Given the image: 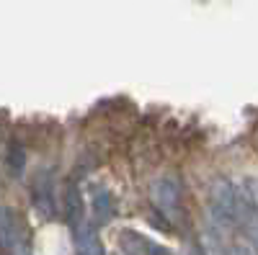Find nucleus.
Masks as SVG:
<instances>
[{
	"mask_svg": "<svg viewBox=\"0 0 258 255\" xmlns=\"http://www.w3.org/2000/svg\"><path fill=\"white\" fill-rule=\"evenodd\" d=\"M240 214H243V201L235 186L225 178H217L209 188V217L214 227L230 229L240 222Z\"/></svg>",
	"mask_w": 258,
	"mask_h": 255,
	"instance_id": "1",
	"label": "nucleus"
},
{
	"mask_svg": "<svg viewBox=\"0 0 258 255\" xmlns=\"http://www.w3.org/2000/svg\"><path fill=\"white\" fill-rule=\"evenodd\" d=\"M150 201L165 219H178L181 214V183L176 176H158L150 186Z\"/></svg>",
	"mask_w": 258,
	"mask_h": 255,
	"instance_id": "2",
	"label": "nucleus"
},
{
	"mask_svg": "<svg viewBox=\"0 0 258 255\" xmlns=\"http://www.w3.org/2000/svg\"><path fill=\"white\" fill-rule=\"evenodd\" d=\"M73 227V240H75V252L78 255H106L103 252V245H101V237H98V229L93 222L88 219H80Z\"/></svg>",
	"mask_w": 258,
	"mask_h": 255,
	"instance_id": "3",
	"label": "nucleus"
},
{
	"mask_svg": "<svg viewBox=\"0 0 258 255\" xmlns=\"http://www.w3.org/2000/svg\"><path fill=\"white\" fill-rule=\"evenodd\" d=\"M91 211L96 224H106L111 222L116 214V201L111 196V191L106 186H91Z\"/></svg>",
	"mask_w": 258,
	"mask_h": 255,
	"instance_id": "4",
	"label": "nucleus"
},
{
	"mask_svg": "<svg viewBox=\"0 0 258 255\" xmlns=\"http://www.w3.org/2000/svg\"><path fill=\"white\" fill-rule=\"evenodd\" d=\"M119 245H121V250L126 255H147L153 240H147L145 235H140V232H135V229H121Z\"/></svg>",
	"mask_w": 258,
	"mask_h": 255,
	"instance_id": "5",
	"label": "nucleus"
},
{
	"mask_svg": "<svg viewBox=\"0 0 258 255\" xmlns=\"http://www.w3.org/2000/svg\"><path fill=\"white\" fill-rule=\"evenodd\" d=\"M199 250L202 255H227V247L222 245L220 232H214V229H207L199 237Z\"/></svg>",
	"mask_w": 258,
	"mask_h": 255,
	"instance_id": "6",
	"label": "nucleus"
},
{
	"mask_svg": "<svg viewBox=\"0 0 258 255\" xmlns=\"http://www.w3.org/2000/svg\"><path fill=\"white\" fill-rule=\"evenodd\" d=\"M235 191H238V196H240L243 206L258 209V178H245Z\"/></svg>",
	"mask_w": 258,
	"mask_h": 255,
	"instance_id": "7",
	"label": "nucleus"
},
{
	"mask_svg": "<svg viewBox=\"0 0 258 255\" xmlns=\"http://www.w3.org/2000/svg\"><path fill=\"white\" fill-rule=\"evenodd\" d=\"M6 252H8V255H31V247H29V242H26V235H24V232H21V235H18L13 242L6 245Z\"/></svg>",
	"mask_w": 258,
	"mask_h": 255,
	"instance_id": "8",
	"label": "nucleus"
},
{
	"mask_svg": "<svg viewBox=\"0 0 258 255\" xmlns=\"http://www.w3.org/2000/svg\"><path fill=\"white\" fill-rule=\"evenodd\" d=\"M227 255H258V250L248 242H235L227 247Z\"/></svg>",
	"mask_w": 258,
	"mask_h": 255,
	"instance_id": "9",
	"label": "nucleus"
}]
</instances>
